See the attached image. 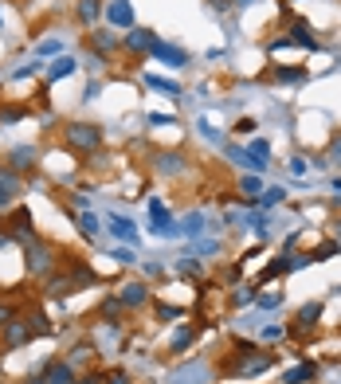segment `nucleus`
Listing matches in <instances>:
<instances>
[{
	"instance_id": "obj_51",
	"label": "nucleus",
	"mask_w": 341,
	"mask_h": 384,
	"mask_svg": "<svg viewBox=\"0 0 341 384\" xmlns=\"http://www.w3.org/2000/svg\"><path fill=\"white\" fill-rule=\"evenodd\" d=\"M12 318H16V314H12V310H8V306H0V329H4V325L12 322Z\"/></svg>"
},
{
	"instance_id": "obj_52",
	"label": "nucleus",
	"mask_w": 341,
	"mask_h": 384,
	"mask_svg": "<svg viewBox=\"0 0 341 384\" xmlns=\"http://www.w3.org/2000/svg\"><path fill=\"white\" fill-rule=\"evenodd\" d=\"M98 381H102V372H86L83 381H75V384H98Z\"/></svg>"
},
{
	"instance_id": "obj_10",
	"label": "nucleus",
	"mask_w": 341,
	"mask_h": 384,
	"mask_svg": "<svg viewBox=\"0 0 341 384\" xmlns=\"http://www.w3.org/2000/svg\"><path fill=\"white\" fill-rule=\"evenodd\" d=\"M118 302H122L126 310H137V306H146L149 302V287L146 282H126V287L118 290Z\"/></svg>"
},
{
	"instance_id": "obj_23",
	"label": "nucleus",
	"mask_w": 341,
	"mask_h": 384,
	"mask_svg": "<svg viewBox=\"0 0 341 384\" xmlns=\"http://www.w3.org/2000/svg\"><path fill=\"white\" fill-rule=\"evenodd\" d=\"M20 173H12L8 165H0V192H8V196H20Z\"/></svg>"
},
{
	"instance_id": "obj_47",
	"label": "nucleus",
	"mask_w": 341,
	"mask_h": 384,
	"mask_svg": "<svg viewBox=\"0 0 341 384\" xmlns=\"http://www.w3.org/2000/svg\"><path fill=\"white\" fill-rule=\"evenodd\" d=\"M251 130H259V122H255V118H244L240 126H235V133H251Z\"/></svg>"
},
{
	"instance_id": "obj_16",
	"label": "nucleus",
	"mask_w": 341,
	"mask_h": 384,
	"mask_svg": "<svg viewBox=\"0 0 341 384\" xmlns=\"http://www.w3.org/2000/svg\"><path fill=\"white\" fill-rule=\"evenodd\" d=\"M267 157H271V145L263 142V137H251V145H247V169H267Z\"/></svg>"
},
{
	"instance_id": "obj_48",
	"label": "nucleus",
	"mask_w": 341,
	"mask_h": 384,
	"mask_svg": "<svg viewBox=\"0 0 341 384\" xmlns=\"http://www.w3.org/2000/svg\"><path fill=\"white\" fill-rule=\"evenodd\" d=\"M228 157H232L235 165H247V149H235V145H232V149H228Z\"/></svg>"
},
{
	"instance_id": "obj_19",
	"label": "nucleus",
	"mask_w": 341,
	"mask_h": 384,
	"mask_svg": "<svg viewBox=\"0 0 341 384\" xmlns=\"http://www.w3.org/2000/svg\"><path fill=\"white\" fill-rule=\"evenodd\" d=\"M110 231H114L118 240H126V243H137V228H134V220L130 216H118V212H114V216H110Z\"/></svg>"
},
{
	"instance_id": "obj_9",
	"label": "nucleus",
	"mask_w": 341,
	"mask_h": 384,
	"mask_svg": "<svg viewBox=\"0 0 341 384\" xmlns=\"http://www.w3.org/2000/svg\"><path fill=\"white\" fill-rule=\"evenodd\" d=\"M114 28H134V8H130V0H114V4H106V12H102Z\"/></svg>"
},
{
	"instance_id": "obj_53",
	"label": "nucleus",
	"mask_w": 341,
	"mask_h": 384,
	"mask_svg": "<svg viewBox=\"0 0 341 384\" xmlns=\"http://www.w3.org/2000/svg\"><path fill=\"white\" fill-rule=\"evenodd\" d=\"M8 204H12V196H8V192H0V212H4Z\"/></svg>"
},
{
	"instance_id": "obj_29",
	"label": "nucleus",
	"mask_w": 341,
	"mask_h": 384,
	"mask_svg": "<svg viewBox=\"0 0 341 384\" xmlns=\"http://www.w3.org/2000/svg\"><path fill=\"white\" fill-rule=\"evenodd\" d=\"M333 255H341L338 240H326L322 247H314V255H310V259H314V263H326V259H333Z\"/></svg>"
},
{
	"instance_id": "obj_21",
	"label": "nucleus",
	"mask_w": 341,
	"mask_h": 384,
	"mask_svg": "<svg viewBox=\"0 0 341 384\" xmlns=\"http://www.w3.org/2000/svg\"><path fill=\"white\" fill-rule=\"evenodd\" d=\"M193 341H196V329H193V325H181V329L173 334V341H169V353H177V357H181V353H188V349H193Z\"/></svg>"
},
{
	"instance_id": "obj_3",
	"label": "nucleus",
	"mask_w": 341,
	"mask_h": 384,
	"mask_svg": "<svg viewBox=\"0 0 341 384\" xmlns=\"http://www.w3.org/2000/svg\"><path fill=\"white\" fill-rule=\"evenodd\" d=\"M240 353H244V361L232 369V376H240V381H247V376H259V372H267L271 365H275V357L271 353H255V345H240Z\"/></svg>"
},
{
	"instance_id": "obj_50",
	"label": "nucleus",
	"mask_w": 341,
	"mask_h": 384,
	"mask_svg": "<svg viewBox=\"0 0 341 384\" xmlns=\"http://www.w3.org/2000/svg\"><path fill=\"white\" fill-rule=\"evenodd\" d=\"M208 4H212V12H228L232 8V0H208Z\"/></svg>"
},
{
	"instance_id": "obj_55",
	"label": "nucleus",
	"mask_w": 341,
	"mask_h": 384,
	"mask_svg": "<svg viewBox=\"0 0 341 384\" xmlns=\"http://www.w3.org/2000/svg\"><path fill=\"white\" fill-rule=\"evenodd\" d=\"M235 4H240V8H247V4H255V0H235Z\"/></svg>"
},
{
	"instance_id": "obj_49",
	"label": "nucleus",
	"mask_w": 341,
	"mask_h": 384,
	"mask_svg": "<svg viewBox=\"0 0 341 384\" xmlns=\"http://www.w3.org/2000/svg\"><path fill=\"white\" fill-rule=\"evenodd\" d=\"M263 337H267V341H279V337H282V325H267V329H263Z\"/></svg>"
},
{
	"instance_id": "obj_8",
	"label": "nucleus",
	"mask_w": 341,
	"mask_h": 384,
	"mask_svg": "<svg viewBox=\"0 0 341 384\" xmlns=\"http://www.w3.org/2000/svg\"><path fill=\"white\" fill-rule=\"evenodd\" d=\"M169 384H208V365L204 361H193V365H184L169 376Z\"/></svg>"
},
{
	"instance_id": "obj_26",
	"label": "nucleus",
	"mask_w": 341,
	"mask_h": 384,
	"mask_svg": "<svg viewBox=\"0 0 341 384\" xmlns=\"http://www.w3.org/2000/svg\"><path fill=\"white\" fill-rule=\"evenodd\" d=\"M275 83L298 86V83H306V71H298V67H275Z\"/></svg>"
},
{
	"instance_id": "obj_5",
	"label": "nucleus",
	"mask_w": 341,
	"mask_h": 384,
	"mask_svg": "<svg viewBox=\"0 0 341 384\" xmlns=\"http://www.w3.org/2000/svg\"><path fill=\"white\" fill-rule=\"evenodd\" d=\"M32 341V329H28V318H12V322L0 329V349H24Z\"/></svg>"
},
{
	"instance_id": "obj_20",
	"label": "nucleus",
	"mask_w": 341,
	"mask_h": 384,
	"mask_svg": "<svg viewBox=\"0 0 341 384\" xmlns=\"http://www.w3.org/2000/svg\"><path fill=\"white\" fill-rule=\"evenodd\" d=\"M79 71V63L71 59V55H59V59L48 67V83H59V79H71V75Z\"/></svg>"
},
{
	"instance_id": "obj_15",
	"label": "nucleus",
	"mask_w": 341,
	"mask_h": 384,
	"mask_svg": "<svg viewBox=\"0 0 341 384\" xmlns=\"http://www.w3.org/2000/svg\"><path fill=\"white\" fill-rule=\"evenodd\" d=\"M118 48H122V39L114 36V32H106V28L90 36V51H95V55H102V59H106L110 51H118Z\"/></svg>"
},
{
	"instance_id": "obj_24",
	"label": "nucleus",
	"mask_w": 341,
	"mask_h": 384,
	"mask_svg": "<svg viewBox=\"0 0 341 384\" xmlns=\"http://www.w3.org/2000/svg\"><path fill=\"white\" fill-rule=\"evenodd\" d=\"M259 298V282H244V287L232 290V306H251Z\"/></svg>"
},
{
	"instance_id": "obj_27",
	"label": "nucleus",
	"mask_w": 341,
	"mask_h": 384,
	"mask_svg": "<svg viewBox=\"0 0 341 384\" xmlns=\"http://www.w3.org/2000/svg\"><path fill=\"white\" fill-rule=\"evenodd\" d=\"M181 231H184V236H193V240H196V236L204 231V212H188V216L181 220Z\"/></svg>"
},
{
	"instance_id": "obj_42",
	"label": "nucleus",
	"mask_w": 341,
	"mask_h": 384,
	"mask_svg": "<svg viewBox=\"0 0 341 384\" xmlns=\"http://www.w3.org/2000/svg\"><path fill=\"white\" fill-rule=\"evenodd\" d=\"M36 71H39V63L32 59V63H24V67H16V71H12V79H28V75H36Z\"/></svg>"
},
{
	"instance_id": "obj_35",
	"label": "nucleus",
	"mask_w": 341,
	"mask_h": 384,
	"mask_svg": "<svg viewBox=\"0 0 341 384\" xmlns=\"http://www.w3.org/2000/svg\"><path fill=\"white\" fill-rule=\"evenodd\" d=\"M157 318L161 322H173V318H184L181 306H169V302H157Z\"/></svg>"
},
{
	"instance_id": "obj_13",
	"label": "nucleus",
	"mask_w": 341,
	"mask_h": 384,
	"mask_svg": "<svg viewBox=\"0 0 341 384\" xmlns=\"http://www.w3.org/2000/svg\"><path fill=\"white\" fill-rule=\"evenodd\" d=\"M149 55H153V59H161L165 63V67H184V63H188V55H184L181 48H173V44H153V51H149Z\"/></svg>"
},
{
	"instance_id": "obj_56",
	"label": "nucleus",
	"mask_w": 341,
	"mask_h": 384,
	"mask_svg": "<svg viewBox=\"0 0 341 384\" xmlns=\"http://www.w3.org/2000/svg\"><path fill=\"white\" fill-rule=\"evenodd\" d=\"M338 247H341V220H338Z\"/></svg>"
},
{
	"instance_id": "obj_11",
	"label": "nucleus",
	"mask_w": 341,
	"mask_h": 384,
	"mask_svg": "<svg viewBox=\"0 0 341 384\" xmlns=\"http://www.w3.org/2000/svg\"><path fill=\"white\" fill-rule=\"evenodd\" d=\"M43 384H75V365L71 361H48Z\"/></svg>"
},
{
	"instance_id": "obj_39",
	"label": "nucleus",
	"mask_w": 341,
	"mask_h": 384,
	"mask_svg": "<svg viewBox=\"0 0 341 384\" xmlns=\"http://www.w3.org/2000/svg\"><path fill=\"white\" fill-rule=\"evenodd\" d=\"M110 255H114L118 263H137V251H134V247H118V251H110Z\"/></svg>"
},
{
	"instance_id": "obj_46",
	"label": "nucleus",
	"mask_w": 341,
	"mask_h": 384,
	"mask_svg": "<svg viewBox=\"0 0 341 384\" xmlns=\"http://www.w3.org/2000/svg\"><path fill=\"white\" fill-rule=\"evenodd\" d=\"M98 95H102V83H90L86 86V95H83V102H95Z\"/></svg>"
},
{
	"instance_id": "obj_37",
	"label": "nucleus",
	"mask_w": 341,
	"mask_h": 384,
	"mask_svg": "<svg viewBox=\"0 0 341 384\" xmlns=\"http://www.w3.org/2000/svg\"><path fill=\"white\" fill-rule=\"evenodd\" d=\"M59 51H63V44H59V39H43V44L36 48V55H59Z\"/></svg>"
},
{
	"instance_id": "obj_57",
	"label": "nucleus",
	"mask_w": 341,
	"mask_h": 384,
	"mask_svg": "<svg viewBox=\"0 0 341 384\" xmlns=\"http://www.w3.org/2000/svg\"><path fill=\"white\" fill-rule=\"evenodd\" d=\"M0 353H4V349H0Z\"/></svg>"
},
{
	"instance_id": "obj_38",
	"label": "nucleus",
	"mask_w": 341,
	"mask_h": 384,
	"mask_svg": "<svg viewBox=\"0 0 341 384\" xmlns=\"http://www.w3.org/2000/svg\"><path fill=\"white\" fill-rule=\"evenodd\" d=\"M259 302V310H275V306H282V294L275 290V294H263V298H255Z\"/></svg>"
},
{
	"instance_id": "obj_36",
	"label": "nucleus",
	"mask_w": 341,
	"mask_h": 384,
	"mask_svg": "<svg viewBox=\"0 0 341 384\" xmlns=\"http://www.w3.org/2000/svg\"><path fill=\"white\" fill-rule=\"evenodd\" d=\"M98 384H130V372L126 369H110V372H102V381Z\"/></svg>"
},
{
	"instance_id": "obj_12",
	"label": "nucleus",
	"mask_w": 341,
	"mask_h": 384,
	"mask_svg": "<svg viewBox=\"0 0 341 384\" xmlns=\"http://www.w3.org/2000/svg\"><path fill=\"white\" fill-rule=\"evenodd\" d=\"M322 314H326V306L322 302H306L302 310H298V318H294V329H318V322H322Z\"/></svg>"
},
{
	"instance_id": "obj_31",
	"label": "nucleus",
	"mask_w": 341,
	"mask_h": 384,
	"mask_svg": "<svg viewBox=\"0 0 341 384\" xmlns=\"http://www.w3.org/2000/svg\"><path fill=\"white\" fill-rule=\"evenodd\" d=\"M240 192H244L247 200H255L259 192H263V177H244L240 180Z\"/></svg>"
},
{
	"instance_id": "obj_7",
	"label": "nucleus",
	"mask_w": 341,
	"mask_h": 384,
	"mask_svg": "<svg viewBox=\"0 0 341 384\" xmlns=\"http://www.w3.org/2000/svg\"><path fill=\"white\" fill-rule=\"evenodd\" d=\"M36 165H39V149H36V145H16L12 153H8V169H12V173H20V177H24V173H32Z\"/></svg>"
},
{
	"instance_id": "obj_17",
	"label": "nucleus",
	"mask_w": 341,
	"mask_h": 384,
	"mask_svg": "<svg viewBox=\"0 0 341 384\" xmlns=\"http://www.w3.org/2000/svg\"><path fill=\"white\" fill-rule=\"evenodd\" d=\"M153 165H157L161 177H177V173H184V157L181 153H157Z\"/></svg>"
},
{
	"instance_id": "obj_14",
	"label": "nucleus",
	"mask_w": 341,
	"mask_h": 384,
	"mask_svg": "<svg viewBox=\"0 0 341 384\" xmlns=\"http://www.w3.org/2000/svg\"><path fill=\"white\" fill-rule=\"evenodd\" d=\"M102 12H106V8H102V0H79V8H75V20H79L83 28H95L98 20H102Z\"/></svg>"
},
{
	"instance_id": "obj_41",
	"label": "nucleus",
	"mask_w": 341,
	"mask_h": 384,
	"mask_svg": "<svg viewBox=\"0 0 341 384\" xmlns=\"http://www.w3.org/2000/svg\"><path fill=\"white\" fill-rule=\"evenodd\" d=\"M196 251H200V255H216V251H224V243H220V240H204Z\"/></svg>"
},
{
	"instance_id": "obj_44",
	"label": "nucleus",
	"mask_w": 341,
	"mask_h": 384,
	"mask_svg": "<svg viewBox=\"0 0 341 384\" xmlns=\"http://www.w3.org/2000/svg\"><path fill=\"white\" fill-rule=\"evenodd\" d=\"M306 169H310V161H306V157H291V173H294V177H302Z\"/></svg>"
},
{
	"instance_id": "obj_4",
	"label": "nucleus",
	"mask_w": 341,
	"mask_h": 384,
	"mask_svg": "<svg viewBox=\"0 0 341 384\" xmlns=\"http://www.w3.org/2000/svg\"><path fill=\"white\" fill-rule=\"evenodd\" d=\"M8 240H16V243H36L39 236H36V220H32V212H28V208H16L12 216H8Z\"/></svg>"
},
{
	"instance_id": "obj_32",
	"label": "nucleus",
	"mask_w": 341,
	"mask_h": 384,
	"mask_svg": "<svg viewBox=\"0 0 341 384\" xmlns=\"http://www.w3.org/2000/svg\"><path fill=\"white\" fill-rule=\"evenodd\" d=\"M122 310H126V306H122V302H118V298H106V302H102V310H98V314H102V318H106L110 325H114V322H118V314H122Z\"/></svg>"
},
{
	"instance_id": "obj_25",
	"label": "nucleus",
	"mask_w": 341,
	"mask_h": 384,
	"mask_svg": "<svg viewBox=\"0 0 341 384\" xmlns=\"http://www.w3.org/2000/svg\"><path fill=\"white\" fill-rule=\"evenodd\" d=\"M32 114V106H0V126H16Z\"/></svg>"
},
{
	"instance_id": "obj_2",
	"label": "nucleus",
	"mask_w": 341,
	"mask_h": 384,
	"mask_svg": "<svg viewBox=\"0 0 341 384\" xmlns=\"http://www.w3.org/2000/svg\"><path fill=\"white\" fill-rule=\"evenodd\" d=\"M55 263H59V259H55V247H51V243H43V240L28 243V275H32V278L51 275Z\"/></svg>"
},
{
	"instance_id": "obj_33",
	"label": "nucleus",
	"mask_w": 341,
	"mask_h": 384,
	"mask_svg": "<svg viewBox=\"0 0 341 384\" xmlns=\"http://www.w3.org/2000/svg\"><path fill=\"white\" fill-rule=\"evenodd\" d=\"M28 329H32V337H43V334H51V325L43 322V314H28Z\"/></svg>"
},
{
	"instance_id": "obj_43",
	"label": "nucleus",
	"mask_w": 341,
	"mask_h": 384,
	"mask_svg": "<svg viewBox=\"0 0 341 384\" xmlns=\"http://www.w3.org/2000/svg\"><path fill=\"white\" fill-rule=\"evenodd\" d=\"M86 357H90V345H75L67 361H71V365H79V361H86Z\"/></svg>"
},
{
	"instance_id": "obj_30",
	"label": "nucleus",
	"mask_w": 341,
	"mask_h": 384,
	"mask_svg": "<svg viewBox=\"0 0 341 384\" xmlns=\"http://www.w3.org/2000/svg\"><path fill=\"white\" fill-rule=\"evenodd\" d=\"M146 83L153 86V90H161V95H181V86L173 83V79H157V75H146Z\"/></svg>"
},
{
	"instance_id": "obj_22",
	"label": "nucleus",
	"mask_w": 341,
	"mask_h": 384,
	"mask_svg": "<svg viewBox=\"0 0 341 384\" xmlns=\"http://www.w3.org/2000/svg\"><path fill=\"white\" fill-rule=\"evenodd\" d=\"M291 44H298V48H310V51H322V44H318L314 36H310V28H306V20H294V28H291Z\"/></svg>"
},
{
	"instance_id": "obj_1",
	"label": "nucleus",
	"mask_w": 341,
	"mask_h": 384,
	"mask_svg": "<svg viewBox=\"0 0 341 384\" xmlns=\"http://www.w3.org/2000/svg\"><path fill=\"white\" fill-rule=\"evenodd\" d=\"M63 142L71 149H79V153H95L102 145V126H95V122H67L63 126Z\"/></svg>"
},
{
	"instance_id": "obj_45",
	"label": "nucleus",
	"mask_w": 341,
	"mask_h": 384,
	"mask_svg": "<svg viewBox=\"0 0 341 384\" xmlns=\"http://www.w3.org/2000/svg\"><path fill=\"white\" fill-rule=\"evenodd\" d=\"M173 114H149V126H173Z\"/></svg>"
},
{
	"instance_id": "obj_28",
	"label": "nucleus",
	"mask_w": 341,
	"mask_h": 384,
	"mask_svg": "<svg viewBox=\"0 0 341 384\" xmlns=\"http://www.w3.org/2000/svg\"><path fill=\"white\" fill-rule=\"evenodd\" d=\"M79 231H83L86 240H95L98 231H102V224H98V216H95V212H83V216H79Z\"/></svg>"
},
{
	"instance_id": "obj_40",
	"label": "nucleus",
	"mask_w": 341,
	"mask_h": 384,
	"mask_svg": "<svg viewBox=\"0 0 341 384\" xmlns=\"http://www.w3.org/2000/svg\"><path fill=\"white\" fill-rule=\"evenodd\" d=\"M177 271H181V275H200V263H196V259H188V255H184L181 263H177Z\"/></svg>"
},
{
	"instance_id": "obj_34",
	"label": "nucleus",
	"mask_w": 341,
	"mask_h": 384,
	"mask_svg": "<svg viewBox=\"0 0 341 384\" xmlns=\"http://www.w3.org/2000/svg\"><path fill=\"white\" fill-rule=\"evenodd\" d=\"M279 200H282V189H263V192L255 196L259 208H271V204H279Z\"/></svg>"
},
{
	"instance_id": "obj_6",
	"label": "nucleus",
	"mask_w": 341,
	"mask_h": 384,
	"mask_svg": "<svg viewBox=\"0 0 341 384\" xmlns=\"http://www.w3.org/2000/svg\"><path fill=\"white\" fill-rule=\"evenodd\" d=\"M153 44H157V32H149V28H130L126 32V39H122V48L130 51V55H149L153 51Z\"/></svg>"
},
{
	"instance_id": "obj_18",
	"label": "nucleus",
	"mask_w": 341,
	"mask_h": 384,
	"mask_svg": "<svg viewBox=\"0 0 341 384\" xmlns=\"http://www.w3.org/2000/svg\"><path fill=\"white\" fill-rule=\"evenodd\" d=\"M318 365L314 361H302L298 369H291V372H282V384H306V381H318Z\"/></svg>"
},
{
	"instance_id": "obj_54",
	"label": "nucleus",
	"mask_w": 341,
	"mask_h": 384,
	"mask_svg": "<svg viewBox=\"0 0 341 384\" xmlns=\"http://www.w3.org/2000/svg\"><path fill=\"white\" fill-rule=\"evenodd\" d=\"M329 153H333V157H341V133L333 137V149H329Z\"/></svg>"
}]
</instances>
